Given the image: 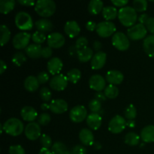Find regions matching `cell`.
<instances>
[{"label": "cell", "instance_id": "obj_1", "mask_svg": "<svg viewBox=\"0 0 154 154\" xmlns=\"http://www.w3.org/2000/svg\"><path fill=\"white\" fill-rule=\"evenodd\" d=\"M118 18L121 24L126 27H132L138 20V14L133 7L125 6L119 10Z\"/></svg>", "mask_w": 154, "mask_h": 154}, {"label": "cell", "instance_id": "obj_2", "mask_svg": "<svg viewBox=\"0 0 154 154\" xmlns=\"http://www.w3.org/2000/svg\"><path fill=\"white\" fill-rule=\"evenodd\" d=\"M56 3L52 0H38L35 5V11L42 17H50L56 11Z\"/></svg>", "mask_w": 154, "mask_h": 154}, {"label": "cell", "instance_id": "obj_3", "mask_svg": "<svg viewBox=\"0 0 154 154\" xmlns=\"http://www.w3.org/2000/svg\"><path fill=\"white\" fill-rule=\"evenodd\" d=\"M3 129L8 135L14 137L21 135L23 130H25L23 122L15 117L6 120L3 124Z\"/></svg>", "mask_w": 154, "mask_h": 154}, {"label": "cell", "instance_id": "obj_4", "mask_svg": "<svg viewBox=\"0 0 154 154\" xmlns=\"http://www.w3.org/2000/svg\"><path fill=\"white\" fill-rule=\"evenodd\" d=\"M15 25L20 30L28 31L32 29L33 20L29 14L25 11H20L15 16Z\"/></svg>", "mask_w": 154, "mask_h": 154}, {"label": "cell", "instance_id": "obj_5", "mask_svg": "<svg viewBox=\"0 0 154 154\" xmlns=\"http://www.w3.org/2000/svg\"><path fill=\"white\" fill-rule=\"evenodd\" d=\"M147 29L145 26L141 23H137L127 30V36L132 41H138L147 37Z\"/></svg>", "mask_w": 154, "mask_h": 154}, {"label": "cell", "instance_id": "obj_6", "mask_svg": "<svg viewBox=\"0 0 154 154\" xmlns=\"http://www.w3.org/2000/svg\"><path fill=\"white\" fill-rule=\"evenodd\" d=\"M112 45L118 51H125L129 49L130 42L128 36H126L124 33L117 32L112 36Z\"/></svg>", "mask_w": 154, "mask_h": 154}, {"label": "cell", "instance_id": "obj_7", "mask_svg": "<svg viewBox=\"0 0 154 154\" xmlns=\"http://www.w3.org/2000/svg\"><path fill=\"white\" fill-rule=\"evenodd\" d=\"M96 31L101 38H108L114 35L116 26L111 21H102L97 24Z\"/></svg>", "mask_w": 154, "mask_h": 154}, {"label": "cell", "instance_id": "obj_8", "mask_svg": "<svg viewBox=\"0 0 154 154\" xmlns=\"http://www.w3.org/2000/svg\"><path fill=\"white\" fill-rule=\"evenodd\" d=\"M32 35L26 32H20L15 35L13 38V46L17 50L26 49L29 46V42Z\"/></svg>", "mask_w": 154, "mask_h": 154}, {"label": "cell", "instance_id": "obj_9", "mask_svg": "<svg viewBox=\"0 0 154 154\" xmlns=\"http://www.w3.org/2000/svg\"><path fill=\"white\" fill-rule=\"evenodd\" d=\"M126 127V120L120 115H116L110 120L108 130L113 134H119Z\"/></svg>", "mask_w": 154, "mask_h": 154}, {"label": "cell", "instance_id": "obj_10", "mask_svg": "<svg viewBox=\"0 0 154 154\" xmlns=\"http://www.w3.org/2000/svg\"><path fill=\"white\" fill-rule=\"evenodd\" d=\"M24 133L29 140L35 141L42 136V129L40 125L35 122L28 123L25 127Z\"/></svg>", "mask_w": 154, "mask_h": 154}, {"label": "cell", "instance_id": "obj_11", "mask_svg": "<svg viewBox=\"0 0 154 154\" xmlns=\"http://www.w3.org/2000/svg\"><path fill=\"white\" fill-rule=\"evenodd\" d=\"M87 111L83 105H77L71 109L69 117L72 122L76 123H81L87 117Z\"/></svg>", "mask_w": 154, "mask_h": 154}, {"label": "cell", "instance_id": "obj_12", "mask_svg": "<svg viewBox=\"0 0 154 154\" xmlns=\"http://www.w3.org/2000/svg\"><path fill=\"white\" fill-rule=\"evenodd\" d=\"M67 76L63 74H59L53 77L50 81V87L56 91H63L68 86Z\"/></svg>", "mask_w": 154, "mask_h": 154}, {"label": "cell", "instance_id": "obj_13", "mask_svg": "<svg viewBox=\"0 0 154 154\" xmlns=\"http://www.w3.org/2000/svg\"><path fill=\"white\" fill-rule=\"evenodd\" d=\"M66 38L64 35L60 32H52L48 36L47 43L48 46L54 49H59L65 45Z\"/></svg>", "mask_w": 154, "mask_h": 154}, {"label": "cell", "instance_id": "obj_14", "mask_svg": "<svg viewBox=\"0 0 154 154\" xmlns=\"http://www.w3.org/2000/svg\"><path fill=\"white\" fill-rule=\"evenodd\" d=\"M89 86L92 90L97 92L105 90L106 87V80L100 75H94L89 80Z\"/></svg>", "mask_w": 154, "mask_h": 154}, {"label": "cell", "instance_id": "obj_15", "mask_svg": "<svg viewBox=\"0 0 154 154\" xmlns=\"http://www.w3.org/2000/svg\"><path fill=\"white\" fill-rule=\"evenodd\" d=\"M68 103L66 101L62 99H54L50 103V110L51 112L56 114H63L68 110Z\"/></svg>", "mask_w": 154, "mask_h": 154}, {"label": "cell", "instance_id": "obj_16", "mask_svg": "<svg viewBox=\"0 0 154 154\" xmlns=\"http://www.w3.org/2000/svg\"><path fill=\"white\" fill-rule=\"evenodd\" d=\"M106 61L107 54L105 52H96L91 60V68L93 70H99L105 66Z\"/></svg>", "mask_w": 154, "mask_h": 154}, {"label": "cell", "instance_id": "obj_17", "mask_svg": "<svg viewBox=\"0 0 154 154\" xmlns=\"http://www.w3.org/2000/svg\"><path fill=\"white\" fill-rule=\"evenodd\" d=\"M124 75L121 72L117 70L108 71L105 75V80L111 85H118L123 81Z\"/></svg>", "mask_w": 154, "mask_h": 154}, {"label": "cell", "instance_id": "obj_18", "mask_svg": "<svg viewBox=\"0 0 154 154\" xmlns=\"http://www.w3.org/2000/svg\"><path fill=\"white\" fill-rule=\"evenodd\" d=\"M63 63L61 59H60L59 57H53L52 59H51L48 61V66H47L48 72H50V74L54 76L59 75L63 69Z\"/></svg>", "mask_w": 154, "mask_h": 154}, {"label": "cell", "instance_id": "obj_19", "mask_svg": "<svg viewBox=\"0 0 154 154\" xmlns=\"http://www.w3.org/2000/svg\"><path fill=\"white\" fill-rule=\"evenodd\" d=\"M64 32L69 38H74L80 34L81 27L75 20H69L65 24Z\"/></svg>", "mask_w": 154, "mask_h": 154}, {"label": "cell", "instance_id": "obj_20", "mask_svg": "<svg viewBox=\"0 0 154 154\" xmlns=\"http://www.w3.org/2000/svg\"><path fill=\"white\" fill-rule=\"evenodd\" d=\"M102 123V118L98 113H91L87 117V124L92 130H98Z\"/></svg>", "mask_w": 154, "mask_h": 154}, {"label": "cell", "instance_id": "obj_21", "mask_svg": "<svg viewBox=\"0 0 154 154\" xmlns=\"http://www.w3.org/2000/svg\"><path fill=\"white\" fill-rule=\"evenodd\" d=\"M79 139L84 146L93 145L94 141V135L90 129L84 128L79 132Z\"/></svg>", "mask_w": 154, "mask_h": 154}, {"label": "cell", "instance_id": "obj_22", "mask_svg": "<svg viewBox=\"0 0 154 154\" xmlns=\"http://www.w3.org/2000/svg\"><path fill=\"white\" fill-rule=\"evenodd\" d=\"M20 115L23 120L32 123V122H34V120L36 119L38 113L33 107L25 106L21 109Z\"/></svg>", "mask_w": 154, "mask_h": 154}, {"label": "cell", "instance_id": "obj_23", "mask_svg": "<svg viewBox=\"0 0 154 154\" xmlns=\"http://www.w3.org/2000/svg\"><path fill=\"white\" fill-rule=\"evenodd\" d=\"M141 140L145 143L154 142V126L148 125L143 128L140 134Z\"/></svg>", "mask_w": 154, "mask_h": 154}, {"label": "cell", "instance_id": "obj_24", "mask_svg": "<svg viewBox=\"0 0 154 154\" xmlns=\"http://www.w3.org/2000/svg\"><path fill=\"white\" fill-rule=\"evenodd\" d=\"M35 27L37 28L38 31L42 32H51L54 29V24L50 20L46 18L39 19L35 23Z\"/></svg>", "mask_w": 154, "mask_h": 154}, {"label": "cell", "instance_id": "obj_25", "mask_svg": "<svg viewBox=\"0 0 154 154\" xmlns=\"http://www.w3.org/2000/svg\"><path fill=\"white\" fill-rule=\"evenodd\" d=\"M143 49L148 57L154 58V35H150L144 39Z\"/></svg>", "mask_w": 154, "mask_h": 154}, {"label": "cell", "instance_id": "obj_26", "mask_svg": "<svg viewBox=\"0 0 154 154\" xmlns=\"http://www.w3.org/2000/svg\"><path fill=\"white\" fill-rule=\"evenodd\" d=\"M42 46L36 44H31L25 49L26 54L32 59H38L42 57Z\"/></svg>", "mask_w": 154, "mask_h": 154}, {"label": "cell", "instance_id": "obj_27", "mask_svg": "<svg viewBox=\"0 0 154 154\" xmlns=\"http://www.w3.org/2000/svg\"><path fill=\"white\" fill-rule=\"evenodd\" d=\"M39 84L37 78L32 75L28 76L24 81V88L28 92L32 93V92L36 91L38 89Z\"/></svg>", "mask_w": 154, "mask_h": 154}, {"label": "cell", "instance_id": "obj_28", "mask_svg": "<svg viewBox=\"0 0 154 154\" xmlns=\"http://www.w3.org/2000/svg\"><path fill=\"white\" fill-rule=\"evenodd\" d=\"M103 2L101 0H92L89 2L88 11L90 14L97 15L103 11Z\"/></svg>", "mask_w": 154, "mask_h": 154}, {"label": "cell", "instance_id": "obj_29", "mask_svg": "<svg viewBox=\"0 0 154 154\" xmlns=\"http://www.w3.org/2000/svg\"><path fill=\"white\" fill-rule=\"evenodd\" d=\"M93 51L89 47H85L79 51L78 54V58L81 63H87L92 60L93 57Z\"/></svg>", "mask_w": 154, "mask_h": 154}, {"label": "cell", "instance_id": "obj_30", "mask_svg": "<svg viewBox=\"0 0 154 154\" xmlns=\"http://www.w3.org/2000/svg\"><path fill=\"white\" fill-rule=\"evenodd\" d=\"M102 16L106 21L112 20L118 17V11L114 6H105L102 11Z\"/></svg>", "mask_w": 154, "mask_h": 154}, {"label": "cell", "instance_id": "obj_31", "mask_svg": "<svg viewBox=\"0 0 154 154\" xmlns=\"http://www.w3.org/2000/svg\"><path fill=\"white\" fill-rule=\"evenodd\" d=\"M14 0H1L0 1V12L2 14L10 13L15 7Z\"/></svg>", "mask_w": 154, "mask_h": 154}, {"label": "cell", "instance_id": "obj_32", "mask_svg": "<svg viewBox=\"0 0 154 154\" xmlns=\"http://www.w3.org/2000/svg\"><path fill=\"white\" fill-rule=\"evenodd\" d=\"M141 137L134 132H129L125 135L124 141L129 146H136L139 144Z\"/></svg>", "mask_w": 154, "mask_h": 154}, {"label": "cell", "instance_id": "obj_33", "mask_svg": "<svg viewBox=\"0 0 154 154\" xmlns=\"http://www.w3.org/2000/svg\"><path fill=\"white\" fill-rule=\"evenodd\" d=\"M0 32H1V41H0V43H1V46L3 47L10 40L11 31L7 26L2 24L0 26Z\"/></svg>", "mask_w": 154, "mask_h": 154}, {"label": "cell", "instance_id": "obj_34", "mask_svg": "<svg viewBox=\"0 0 154 154\" xmlns=\"http://www.w3.org/2000/svg\"><path fill=\"white\" fill-rule=\"evenodd\" d=\"M67 78L69 82L77 84L81 78V72L78 69H72L67 73Z\"/></svg>", "mask_w": 154, "mask_h": 154}, {"label": "cell", "instance_id": "obj_35", "mask_svg": "<svg viewBox=\"0 0 154 154\" xmlns=\"http://www.w3.org/2000/svg\"><path fill=\"white\" fill-rule=\"evenodd\" d=\"M104 93H105V96L108 99H116L119 95V89L116 86L109 84L105 87Z\"/></svg>", "mask_w": 154, "mask_h": 154}, {"label": "cell", "instance_id": "obj_36", "mask_svg": "<svg viewBox=\"0 0 154 154\" xmlns=\"http://www.w3.org/2000/svg\"><path fill=\"white\" fill-rule=\"evenodd\" d=\"M51 150L53 154H66L68 151L66 144L61 141H57L54 143Z\"/></svg>", "mask_w": 154, "mask_h": 154}, {"label": "cell", "instance_id": "obj_37", "mask_svg": "<svg viewBox=\"0 0 154 154\" xmlns=\"http://www.w3.org/2000/svg\"><path fill=\"white\" fill-rule=\"evenodd\" d=\"M26 61V57L22 52H17L12 57V63L17 67L22 66Z\"/></svg>", "mask_w": 154, "mask_h": 154}, {"label": "cell", "instance_id": "obj_38", "mask_svg": "<svg viewBox=\"0 0 154 154\" xmlns=\"http://www.w3.org/2000/svg\"><path fill=\"white\" fill-rule=\"evenodd\" d=\"M125 117L129 120H134L137 117V109L135 105H129L125 110Z\"/></svg>", "mask_w": 154, "mask_h": 154}, {"label": "cell", "instance_id": "obj_39", "mask_svg": "<svg viewBox=\"0 0 154 154\" xmlns=\"http://www.w3.org/2000/svg\"><path fill=\"white\" fill-rule=\"evenodd\" d=\"M132 5L136 12H144L147 8V2L146 0H135Z\"/></svg>", "mask_w": 154, "mask_h": 154}, {"label": "cell", "instance_id": "obj_40", "mask_svg": "<svg viewBox=\"0 0 154 154\" xmlns=\"http://www.w3.org/2000/svg\"><path fill=\"white\" fill-rule=\"evenodd\" d=\"M46 38H47L45 33L40 31L35 32L32 35V39L36 45H41L45 42Z\"/></svg>", "mask_w": 154, "mask_h": 154}, {"label": "cell", "instance_id": "obj_41", "mask_svg": "<svg viewBox=\"0 0 154 154\" xmlns=\"http://www.w3.org/2000/svg\"><path fill=\"white\" fill-rule=\"evenodd\" d=\"M39 95H40L41 99L45 102H50L51 100V98H52V93L48 87H45L41 89L40 91H39Z\"/></svg>", "mask_w": 154, "mask_h": 154}, {"label": "cell", "instance_id": "obj_42", "mask_svg": "<svg viewBox=\"0 0 154 154\" xmlns=\"http://www.w3.org/2000/svg\"><path fill=\"white\" fill-rule=\"evenodd\" d=\"M89 108L93 113H99L102 109V102L96 99H93L89 102Z\"/></svg>", "mask_w": 154, "mask_h": 154}, {"label": "cell", "instance_id": "obj_43", "mask_svg": "<svg viewBox=\"0 0 154 154\" xmlns=\"http://www.w3.org/2000/svg\"><path fill=\"white\" fill-rule=\"evenodd\" d=\"M40 142L42 144V147L44 148L49 149L53 146V141L51 137L46 134H42L40 137Z\"/></svg>", "mask_w": 154, "mask_h": 154}, {"label": "cell", "instance_id": "obj_44", "mask_svg": "<svg viewBox=\"0 0 154 154\" xmlns=\"http://www.w3.org/2000/svg\"><path fill=\"white\" fill-rule=\"evenodd\" d=\"M51 117L48 113H42L38 118V123L40 126H47L51 122Z\"/></svg>", "mask_w": 154, "mask_h": 154}, {"label": "cell", "instance_id": "obj_45", "mask_svg": "<svg viewBox=\"0 0 154 154\" xmlns=\"http://www.w3.org/2000/svg\"><path fill=\"white\" fill-rule=\"evenodd\" d=\"M9 154H25V150L21 145H13L9 147Z\"/></svg>", "mask_w": 154, "mask_h": 154}, {"label": "cell", "instance_id": "obj_46", "mask_svg": "<svg viewBox=\"0 0 154 154\" xmlns=\"http://www.w3.org/2000/svg\"><path fill=\"white\" fill-rule=\"evenodd\" d=\"M87 45H88V40H87V38L84 37V36H81V37H79L77 39L76 42H75V45H76L80 50L85 48V47H87Z\"/></svg>", "mask_w": 154, "mask_h": 154}, {"label": "cell", "instance_id": "obj_47", "mask_svg": "<svg viewBox=\"0 0 154 154\" xmlns=\"http://www.w3.org/2000/svg\"><path fill=\"white\" fill-rule=\"evenodd\" d=\"M37 79L38 81L39 84H46L50 79V77L48 73H47L46 72H42L40 73H38L37 76Z\"/></svg>", "mask_w": 154, "mask_h": 154}, {"label": "cell", "instance_id": "obj_48", "mask_svg": "<svg viewBox=\"0 0 154 154\" xmlns=\"http://www.w3.org/2000/svg\"><path fill=\"white\" fill-rule=\"evenodd\" d=\"M71 152L72 154H87V149L84 147V146L78 144L72 149Z\"/></svg>", "mask_w": 154, "mask_h": 154}, {"label": "cell", "instance_id": "obj_49", "mask_svg": "<svg viewBox=\"0 0 154 154\" xmlns=\"http://www.w3.org/2000/svg\"><path fill=\"white\" fill-rule=\"evenodd\" d=\"M53 54V50L52 48H50L49 46L44 47L42 48V57L45 59H48L52 56Z\"/></svg>", "mask_w": 154, "mask_h": 154}, {"label": "cell", "instance_id": "obj_50", "mask_svg": "<svg viewBox=\"0 0 154 154\" xmlns=\"http://www.w3.org/2000/svg\"><path fill=\"white\" fill-rule=\"evenodd\" d=\"M145 27L147 28V31L154 35V17H150L145 23Z\"/></svg>", "mask_w": 154, "mask_h": 154}, {"label": "cell", "instance_id": "obj_51", "mask_svg": "<svg viewBox=\"0 0 154 154\" xmlns=\"http://www.w3.org/2000/svg\"><path fill=\"white\" fill-rule=\"evenodd\" d=\"M128 2H129L128 0H112L111 1V3L114 5L117 6V7H120L121 8L125 7V5H126Z\"/></svg>", "mask_w": 154, "mask_h": 154}, {"label": "cell", "instance_id": "obj_52", "mask_svg": "<svg viewBox=\"0 0 154 154\" xmlns=\"http://www.w3.org/2000/svg\"><path fill=\"white\" fill-rule=\"evenodd\" d=\"M96 27H97V24L94 21H88V22L86 23V29H87L88 31L93 32L96 29Z\"/></svg>", "mask_w": 154, "mask_h": 154}, {"label": "cell", "instance_id": "obj_53", "mask_svg": "<svg viewBox=\"0 0 154 154\" xmlns=\"http://www.w3.org/2000/svg\"><path fill=\"white\" fill-rule=\"evenodd\" d=\"M18 3L23 6H35L36 4V2L34 0H19Z\"/></svg>", "mask_w": 154, "mask_h": 154}, {"label": "cell", "instance_id": "obj_54", "mask_svg": "<svg viewBox=\"0 0 154 154\" xmlns=\"http://www.w3.org/2000/svg\"><path fill=\"white\" fill-rule=\"evenodd\" d=\"M79 51L80 49L76 46V45H72V46H71L70 48H69V54H70L71 56H73V57H75V56H77V57H78Z\"/></svg>", "mask_w": 154, "mask_h": 154}, {"label": "cell", "instance_id": "obj_55", "mask_svg": "<svg viewBox=\"0 0 154 154\" xmlns=\"http://www.w3.org/2000/svg\"><path fill=\"white\" fill-rule=\"evenodd\" d=\"M149 18H150V17H149L147 14H141L139 17H138V21H139V23L143 24V25H145L146 22H147V20H148Z\"/></svg>", "mask_w": 154, "mask_h": 154}, {"label": "cell", "instance_id": "obj_56", "mask_svg": "<svg viewBox=\"0 0 154 154\" xmlns=\"http://www.w3.org/2000/svg\"><path fill=\"white\" fill-rule=\"evenodd\" d=\"M95 99H98L99 101H100L101 102H104L107 99V97L105 96V93H102V92H97L95 95Z\"/></svg>", "mask_w": 154, "mask_h": 154}, {"label": "cell", "instance_id": "obj_57", "mask_svg": "<svg viewBox=\"0 0 154 154\" xmlns=\"http://www.w3.org/2000/svg\"><path fill=\"white\" fill-rule=\"evenodd\" d=\"M93 48H94L95 51H97V52H99L102 48V44L101 43V42H99V41H95V42H93Z\"/></svg>", "mask_w": 154, "mask_h": 154}, {"label": "cell", "instance_id": "obj_58", "mask_svg": "<svg viewBox=\"0 0 154 154\" xmlns=\"http://www.w3.org/2000/svg\"><path fill=\"white\" fill-rule=\"evenodd\" d=\"M6 69H7V65L5 63L4 60H0V74L3 75V73H4Z\"/></svg>", "mask_w": 154, "mask_h": 154}, {"label": "cell", "instance_id": "obj_59", "mask_svg": "<svg viewBox=\"0 0 154 154\" xmlns=\"http://www.w3.org/2000/svg\"><path fill=\"white\" fill-rule=\"evenodd\" d=\"M38 154H53V153L52 152H51V150H50L49 149L42 147V148L40 150V151H39Z\"/></svg>", "mask_w": 154, "mask_h": 154}, {"label": "cell", "instance_id": "obj_60", "mask_svg": "<svg viewBox=\"0 0 154 154\" xmlns=\"http://www.w3.org/2000/svg\"><path fill=\"white\" fill-rule=\"evenodd\" d=\"M93 147H94V149H96V150H100L102 147V144H101V143L99 142V141H95V142L93 143Z\"/></svg>", "mask_w": 154, "mask_h": 154}, {"label": "cell", "instance_id": "obj_61", "mask_svg": "<svg viewBox=\"0 0 154 154\" xmlns=\"http://www.w3.org/2000/svg\"><path fill=\"white\" fill-rule=\"evenodd\" d=\"M126 126H129V128H135V120H128V121L126 122Z\"/></svg>", "mask_w": 154, "mask_h": 154}, {"label": "cell", "instance_id": "obj_62", "mask_svg": "<svg viewBox=\"0 0 154 154\" xmlns=\"http://www.w3.org/2000/svg\"><path fill=\"white\" fill-rule=\"evenodd\" d=\"M41 108L42 111H47V110L50 109V104L48 103H43L41 105Z\"/></svg>", "mask_w": 154, "mask_h": 154}, {"label": "cell", "instance_id": "obj_63", "mask_svg": "<svg viewBox=\"0 0 154 154\" xmlns=\"http://www.w3.org/2000/svg\"><path fill=\"white\" fill-rule=\"evenodd\" d=\"M66 154H72V153L71 151H69V150H68L67 152H66Z\"/></svg>", "mask_w": 154, "mask_h": 154}]
</instances>
